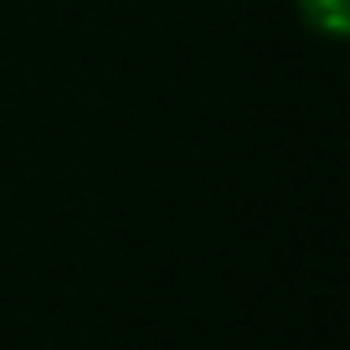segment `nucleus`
Returning a JSON list of instances; mask_svg holds the SVG:
<instances>
[{
	"label": "nucleus",
	"instance_id": "obj_1",
	"mask_svg": "<svg viewBox=\"0 0 350 350\" xmlns=\"http://www.w3.org/2000/svg\"><path fill=\"white\" fill-rule=\"evenodd\" d=\"M299 11L314 31L325 36H345V0H299Z\"/></svg>",
	"mask_w": 350,
	"mask_h": 350
}]
</instances>
